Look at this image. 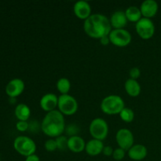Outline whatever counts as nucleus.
<instances>
[{
  "label": "nucleus",
  "mask_w": 161,
  "mask_h": 161,
  "mask_svg": "<svg viewBox=\"0 0 161 161\" xmlns=\"http://www.w3.org/2000/svg\"><path fill=\"white\" fill-rule=\"evenodd\" d=\"M74 14L81 20H86L91 15V6L86 1L80 0L73 6Z\"/></svg>",
  "instance_id": "f8f14e48"
},
{
  "label": "nucleus",
  "mask_w": 161,
  "mask_h": 161,
  "mask_svg": "<svg viewBox=\"0 0 161 161\" xmlns=\"http://www.w3.org/2000/svg\"><path fill=\"white\" fill-rule=\"evenodd\" d=\"M116 141L119 147L125 151H128L135 145L133 133L127 128H121L116 132Z\"/></svg>",
  "instance_id": "1a4fd4ad"
},
{
  "label": "nucleus",
  "mask_w": 161,
  "mask_h": 161,
  "mask_svg": "<svg viewBox=\"0 0 161 161\" xmlns=\"http://www.w3.org/2000/svg\"><path fill=\"white\" fill-rule=\"evenodd\" d=\"M15 116L19 120L27 121L31 116V109L25 104H19L15 108Z\"/></svg>",
  "instance_id": "aec40b11"
},
{
  "label": "nucleus",
  "mask_w": 161,
  "mask_h": 161,
  "mask_svg": "<svg viewBox=\"0 0 161 161\" xmlns=\"http://www.w3.org/2000/svg\"><path fill=\"white\" fill-rule=\"evenodd\" d=\"M14 147L20 155L28 157L35 154L36 151V144L31 138L28 136H18L15 138Z\"/></svg>",
  "instance_id": "20e7f679"
},
{
  "label": "nucleus",
  "mask_w": 161,
  "mask_h": 161,
  "mask_svg": "<svg viewBox=\"0 0 161 161\" xmlns=\"http://www.w3.org/2000/svg\"><path fill=\"white\" fill-rule=\"evenodd\" d=\"M135 30L140 38L147 40L153 36L155 33V25L151 19L142 17L135 25Z\"/></svg>",
  "instance_id": "6e6552de"
},
{
  "label": "nucleus",
  "mask_w": 161,
  "mask_h": 161,
  "mask_svg": "<svg viewBox=\"0 0 161 161\" xmlns=\"http://www.w3.org/2000/svg\"><path fill=\"white\" fill-rule=\"evenodd\" d=\"M119 117L125 123H130L135 119V113L131 108H129L125 107L124 109L119 113Z\"/></svg>",
  "instance_id": "4be33fe9"
},
{
  "label": "nucleus",
  "mask_w": 161,
  "mask_h": 161,
  "mask_svg": "<svg viewBox=\"0 0 161 161\" xmlns=\"http://www.w3.org/2000/svg\"><path fill=\"white\" fill-rule=\"evenodd\" d=\"M148 154L147 148L142 144H135L127 151L129 158L135 161L144 160Z\"/></svg>",
  "instance_id": "2eb2a0df"
},
{
  "label": "nucleus",
  "mask_w": 161,
  "mask_h": 161,
  "mask_svg": "<svg viewBox=\"0 0 161 161\" xmlns=\"http://www.w3.org/2000/svg\"><path fill=\"white\" fill-rule=\"evenodd\" d=\"M124 89L130 97H138L141 93V86L137 80L129 78L124 84Z\"/></svg>",
  "instance_id": "a211bd4d"
},
{
  "label": "nucleus",
  "mask_w": 161,
  "mask_h": 161,
  "mask_svg": "<svg viewBox=\"0 0 161 161\" xmlns=\"http://www.w3.org/2000/svg\"><path fill=\"white\" fill-rule=\"evenodd\" d=\"M109 21L113 29H123L127 25L128 20L125 15V11L117 10L112 14Z\"/></svg>",
  "instance_id": "4468645a"
},
{
  "label": "nucleus",
  "mask_w": 161,
  "mask_h": 161,
  "mask_svg": "<svg viewBox=\"0 0 161 161\" xmlns=\"http://www.w3.org/2000/svg\"><path fill=\"white\" fill-rule=\"evenodd\" d=\"M125 15L128 21L134 22V23H137L142 18L140 8L135 6H129L128 8H127L125 10Z\"/></svg>",
  "instance_id": "6ab92c4d"
},
{
  "label": "nucleus",
  "mask_w": 161,
  "mask_h": 161,
  "mask_svg": "<svg viewBox=\"0 0 161 161\" xmlns=\"http://www.w3.org/2000/svg\"><path fill=\"white\" fill-rule=\"evenodd\" d=\"M16 127H17V129L19 131H26L29 128V124L27 121L18 120L17 124H16Z\"/></svg>",
  "instance_id": "bb28decb"
},
{
  "label": "nucleus",
  "mask_w": 161,
  "mask_h": 161,
  "mask_svg": "<svg viewBox=\"0 0 161 161\" xmlns=\"http://www.w3.org/2000/svg\"><path fill=\"white\" fill-rule=\"evenodd\" d=\"M129 75H130V79L137 80L141 76V70L138 67L132 68L129 71Z\"/></svg>",
  "instance_id": "a878e982"
},
{
  "label": "nucleus",
  "mask_w": 161,
  "mask_h": 161,
  "mask_svg": "<svg viewBox=\"0 0 161 161\" xmlns=\"http://www.w3.org/2000/svg\"><path fill=\"white\" fill-rule=\"evenodd\" d=\"M78 102L70 94H61L58 97V111L64 116H72L78 110Z\"/></svg>",
  "instance_id": "39448f33"
},
{
  "label": "nucleus",
  "mask_w": 161,
  "mask_h": 161,
  "mask_svg": "<svg viewBox=\"0 0 161 161\" xmlns=\"http://www.w3.org/2000/svg\"><path fill=\"white\" fill-rule=\"evenodd\" d=\"M113 152H114V149H113L112 146H104V149L102 150V153L105 156H106V157H111V156H113Z\"/></svg>",
  "instance_id": "c85d7f7f"
},
{
  "label": "nucleus",
  "mask_w": 161,
  "mask_h": 161,
  "mask_svg": "<svg viewBox=\"0 0 161 161\" xmlns=\"http://www.w3.org/2000/svg\"><path fill=\"white\" fill-rule=\"evenodd\" d=\"M101 109L107 115H117L125 108V103L121 97L116 94H110L102 99Z\"/></svg>",
  "instance_id": "7ed1b4c3"
},
{
  "label": "nucleus",
  "mask_w": 161,
  "mask_h": 161,
  "mask_svg": "<svg viewBox=\"0 0 161 161\" xmlns=\"http://www.w3.org/2000/svg\"><path fill=\"white\" fill-rule=\"evenodd\" d=\"M56 86L58 91L61 93V94H68L71 89L70 80L67 78H60L57 81Z\"/></svg>",
  "instance_id": "412c9836"
},
{
  "label": "nucleus",
  "mask_w": 161,
  "mask_h": 161,
  "mask_svg": "<svg viewBox=\"0 0 161 161\" xmlns=\"http://www.w3.org/2000/svg\"><path fill=\"white\" fill-rule=\"evenodd\" d=\"M104 146H104L103 142L93 138L86 143L85 151L89 156L95 157V156H98L99 154L102 153Z\"/></svg>",
  "instance_id": "f3484780"
},
{
  "label": "nucleus",
  "mask_w": 161,
  "mask_h": 161,
  "mask_svg": "<svg viewBox=\"0 0 161 161\" xmlns=\"http://www.w3.org/2000/svg\"><path fill=\"white\" fill-rule=\"evenodd\" d=\"M86 142L82 137L79 135L69 137L68 141V149L72 153H80L85 150Z\"/></svg>",
  "instance_id": "dca6fc26"
},
{
  "label": "nucleus",
  "mask_w": 161,
  "mask_h": 161,
  "mask_svg": "<svg viewBox=\"0 0 161 161\" xmlns=\"http://www.w3.org/2000/svg\"><path fill=\"white\" fill-rule=\"evenodd\" d=\"M65 130L67 131V135H70V137L77 135V133L79 131L77 127L75 125H74V124H70L67 128L65 127Z\"/></svg>",
  "instance_id": "cd10ccee"
},
{
  "label": "nucleus",
  "mask_w": 161,
  "mask_h": 161,
  "mask_svg": "<svg viewBox=\"0 0 161 161\" xmlns=\"http://www.w3.org/2000/svg\"><path fill=\"white\" fill-rule=\"evenodd\" d=\"M55 141L57 143V147L58 149L61 151H64L65 149H68V141H69V138L65 135H60V136L57 137L55 138Z\"/></svg>",
  "instance_id": "5701e85b"
},
{
  "label": "nucleus",
  "mask_w": 161,
  "mask_h": 161,
  "mask_svg": "<svg viewBox=\"0 0 161 161\" xmlns=\"http://www.w3.org/2000/svg\"><path fill=\"white\" fill-rule=\"evenodd\" d=\"M89 131L93 138L103 142L108 136V124L102 118H95L90 124Z\"/></svg>",
  "instance_id": "423d86ee"
},
{
  "label": "nucleus",
  "mask_w": 161,
  "mask_h": 161,
  "mask_svg": "<svg viewBox=\"0 0 161 161\" xmlns=\"http://www.w3.org/2000/svg\"><path fill=\"white\" fill-rule=\"evenodd\" d=\"M110 42L113 45L118 47H125L131 42V35L125 28L113 29L108 35Z\"/></svg>",
  "instance_id": "0eeeda50"
},
{
  "label": "nucleus",
  "mask_w": 161,
  "mask_h": 161,
  "mask_svg": "<svg viewBox=\"0 0 161 161\" xmlns=\"http://www.w3.org/2000/svg\"><path fill=\"white\" fill-rule=\"evenodd\" d=\"M126 155V151L124 149H121V148H117V149H114V152H113V158L114 160L119 161L122 160L125 157Z\"/></svg>",
  "instance_id": "393cba45"
},
{
  "label": "nucleus",
  "mask_w": 161,
  "mask_h": 161,
  "mask_svg": "<svg viewBox=\"0 0 161 161\" xmlns=\"http://www.w3.org/2000/svg\"><path fill=\"white\" fill-rule=\"evenodd\" d=\"M25 161H40V159L36 154H33V155L28 156L25 159Z\"/></svg>",
  "instance_id": "7c9ffc66"
},
{
  "label": "nucleus",
  "mask_w": 161,
  "mask_h": 161,
  "mask_svg": "<svg viewBox=\"0 0 161 161\" xmlns=\"http://www.w3.org/2000/svg\"><path fill=\"white\" fill-rule=\"evenodd\" d=\"M40 127L44 135L50 138H56L62 135L66 127L64 115L57 109L47 113L42 119Z\"/></svg>",
  "instance_id": "f03ea898"
},
{
  "label": "nucleus",
  "mask_w": 161,
  "mask_h": 161,
  "mask_svg": "<svg viewBox=\"0 0 161 161\" xmlns=\"http://www.w3.org/2000/svg\"><path fill=\"white\" fill-rule=\"evenodd\" d=\"M100 42L101 44H102V46H108V44L111 43V42H110V39H109V37H108V36H104V37L101 38L100 39Z\"/></svg>",
  "instance_id": "c756f323"
},
{
  "label": "nucleus",
  "mask_w": 161,
  "mask_h": 161,
  "mask_svg": "<svg viewBox=\"0 0 161 161\" xmlns=\"http://www.w3.org/2000/svg\"><path fill=\"white\" fill-rule=\"evenodd\" d=\"M58 97L53 93H47L44 94L40 99L39 105L41 108L47 113L56 110L58 107Z\"/></svg>",
  "instance_id": "9d476101"
},
{
  "label": "nucleus",
  "mask_w": 161,
  "mask_h": 161,
  "mask_svg": "<svg viewBox=\"0 0 161 161\" xmlns=\"http://www.w3.org/2000/svg\"><path fill=\"white\" fill-rule=\"evenodd\" d=\"M25 83L18 78L11 80L6 86V92L11 98H15L20 95L25 90Z\"/></svg>",
  "instance_id": "9b49d317"
},
{
  "label": "nucleus",
  "mask_w": 161,
  "mask_h": 161,
  "mask_svg": "<svg viewBox=\"0 0 161 161\" xmlns=\"http://www.w3.org/2000/svg\"><path fill=\"white\" fill-rule=\"evenodd\" d=\"M139 8L142 17L151 19L157 14L158 4L154 0H146L142 3Z\"/></svg>",
  "instance_id": "ddd939ff"
},
{
  "label": "nucleus",
  "mask_w": 161,
  "mask_h": 161,
  "mask_svg": "<svg viewBox=\"0 0 161 161\" xmlns=\"http://www.w3.org/2000/svg\"><path fill=\"white\" fill-rule=\"evenodd\" d=\"M83 30L89 37L100 39L109 35L113 28L109 18L101 14H91L83 23Z\"/></svg>",
  "instance_id": "f257e3e1"
},
{
  "label": "nucleus",
  "mask_w": 161,
  "mask_h": 161,
  "mask_svg": "<svg viewBox=\"0 0 161 161\" xmlns=\"http://www.w3.org/2000/svg\"><path fill=\"white\" fill-rule=\"evenodd\" d=\"M44 147L47 152H54L56 149H58L56 141L53 138H50V139L47 140L44 144Z\"/></svg>",
  "instance_id": "b1692460"
}]
</instances>
